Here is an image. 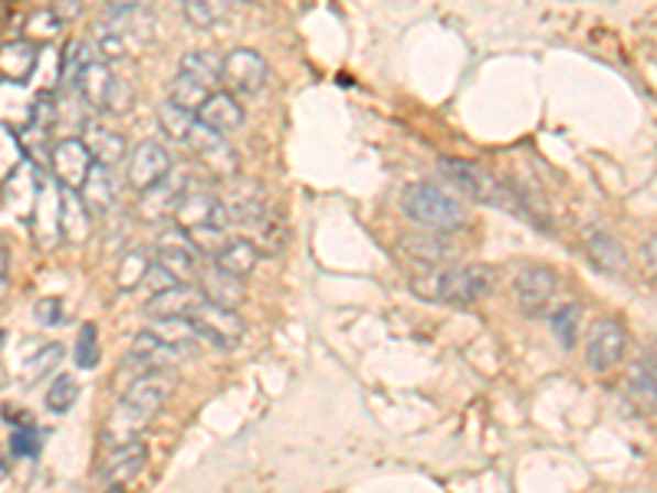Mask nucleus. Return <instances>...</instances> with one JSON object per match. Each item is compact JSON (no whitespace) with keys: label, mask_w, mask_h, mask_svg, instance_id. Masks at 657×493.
Masks as SVG:
<instances>
[{"label":"nucleus","mask_w":657,"mask_h":493,"mask_svg":"<svg viewBox=\"0 0 657 493\" xmlns=\"http://www.w3.org/2000/svg\"><path fill=\"white\" fill-rule=\"evenodd\" d=\"M233 3L230 0H182V13L191 26L198 30H215L230 17Z\"/></svg>","instance_id":"473e14b6"},{"label":"nucleus","mask_w":657,"mask_h":493,"mask_svg":"<svg viewBox=\"0 0 657 493\" xmlns=\"http://www.w3.org/2000/svg\"><path fill=\"white\" fill-rule=\"evenodd\" d=\"M26 162V152H23V142H20V132L7 122H0V182Z\"/></svg>","instance_id":"58836bf2"},{"label":"nucleus","mask_w":657,"mask_h":493,"mask_svg":"<svg viewBox=\"0 0 657 493\" xmlns=\"http://www.w3.org/2000/svg\"><path fill=\"white\" fill-rule=\"evenodd\" d=\"M109 172H112V168L92 162V168H89V175H86V182H83V188H79L86 208H89L96 218H99V215H109V211L116 208V178H112Z\"/></svg>","instance_id":"a878e982"},{"label":"nucleus","mask_w":657,"mask_h":493,"mask_svg":"<svg viewBox=\"0 0 657 493\" xmlns=\"http://www.w3.org/2000/svg\"><path fill=\"white\" fill-rule=\"evenodd\" d=\"M79 398V382L73 375H56L50 385H46V395H43V405L46 412L53 415H66Z\"/></svg>","instance_id":"c9c22d12"},{"label":"nucleus","mask_w":657,"mask_h":493,"mask_svg":"<svg viewBox=\"0 0 657 493\" xmlns=\"http://www.w3.org/2000/svg\"><path fill=\"white\" fill-rule=\"evenodd\" d=\"M59 359H63V346H56V342H50V346H43L33 359H30V369H26V385H36L40 379H46L56 365H59Z\"/></svg>","instance_id":"37998d69"},{"label":"nucleus","mask_w":657,"mask_h":493,"mask_svg":"<svg viewBox=\"0 0 657 493\" xmlns=\"http://www.w3.org/2000/svg\"><path fill=\"white\" fill-rule=\"evenodd\" d=\"M7 263H10V250L0 241V273H7Z\"/></svg>","instance_id":"5fc2aeb1"},{"label":"nucleus","mask_w":657,"mask_h":493,"mask_svg":"<svg viewBox=\"0 0 657 493\" xmlns=\"http://www.w3.org/2000/svg\"><path fill=\"white\" fill-rule=\"evenodd\" d=\"M152 332H158L165 342H172L175 349H188L195 339H198V329H195V322H191V316H165V319H152V326H149Z\"/></svg>","instance_id":"72a5a7b5"},{"label":"nucleus","mask_w":657,"mask_h":493,"mask_svg":"<svg viewBox=\"0 0 657 493\" xmlns=\"http://www.w3.org/2000/svg\"><path fill=\"white\" fill-rule=\"evenodd\" d=\"M99 329L92 322H86L76 336V349H73V359L79 369H96L99 365Z\"/></svg>","instance_id":"79ce46f5"},{"label":"nucleus","mask_w":657,"mask_h":493,"mask_svg":"<svg viewBox=\"0 0 657 493\" xmlns=\"http://www.w3.org/2000/svg\"><path fill=\"white\" fill-rule=\"evenodd\" d=\"M145 464H149V448H145L142 438L116 445L112 454L106 458V464L99 468V484L102 487H125L145 471Z\"/></svg>","instance_id":"ddd939ff"},{"label":"nucleus","mask_w":657,"mask_h":493,"mask_svg":"<svg viewBox=\"0 0 657 493\" xmlns=\"http://www.w3.org/2000/svg\"><path fill=\"white\" fill-rule=\"evenodd\" d=\"M188 188H191V175L185 168H172L158 185H152L149 191H142V205H139L142 218L155 221V224L172 221L175 211H178V201H182V195Z\"/></svg>","instance_id":"1a4fd4ad"},{"label":"nucleus","mask_w":657,"mask_h":493,"mask_svg":"<svg viewBox=\"0 0 657 493\" xmlns=\"http://www.w3.org/2000/svg\"><path fill=\"white\" fill-rule=\"evenodd\" d=\"M172 388H175V375L168 369H149L125 388L122 402H129L132 408H139L149 418H155L158 408L165 405V398L172 395Z\"/></svg>","instance_id":"dca6fc26"},{"label":"nucleus","mask_w":657,"mask_h":493,"mask_svg":"<svg viewBox=\"0 0 657 493\" xmlns=\"http://www.w3.org/2000/svg\"><path fill=\"white\" fill-rule=\"evenodd\" d=\"M152 263H155V253H152V250H142V246L125 250L122 260H119V266H116V286H119L122 293L139 289V286L145 283V273H149Z\"/></svg>","instance_id":"7c9ffc66"},{"label":"nucleus","mask_w":657,"mask_h":493,"mask_svg":"<svg viewBox=\"0 0 657 493\" xmlns=\"http://www.w3.org/2000/svg\"><path fill=\"white\" fill-rule=\"evenodd\" d=\"M549 326H552V332H556L559 346L572 349V346H576V329H579V306H576V303L559 306V309L549 316Z\"/></svg>","instance_id":"a19ab883"},{"label":"nucleus","mask_w":657,"mask_h":493,"mask_svg":"<svg viewBox=\"0 0 657 493\" xmlns=\"http://www.w3.org/2000/svg\"><path fill=\"white\" fill-rule=\"evenodd\" d=\"M266 79H270V63L256 50L240 46L223 56V83L230 86V92L253 96L266 86Z\"/></svg>","instance_id":"6e6552de"},{"label":"nucleus","mask_w":657,"mask_h":493,"mask_svg":"<svg viewBox=\"0 0 657 493\" xmlns=\"http://www.w3.org/2000/svg\"><path fill=\"white\" fill-rule=\"evenodd\" d=\"M556 289H559V276H556V270H549V266H543V263L523 266V270L516 273V283H513L516 306H519V313H526V316H539V313L552 303Z\"/></svg>","instance_id":"0eeeda50"},{"label":"nucleus","mask_w":657,"mask_h":493,"mask_svg":"<svg viewBox=\"0 0 657 493\" xmlns=\"http://www.w3.org/2000/svg\"><path fill=\"white\" fill-rule=\"evenodd\" d=\"M175 224L178 228H198V224H218L230 231V215L223 208V201L215 198L211 191H201V188H188L178 201V211H175Z\"/></svg>","instance_id":"2eb2a0df"},{"label":"nucleus","mask_w":657,"mask_h":493,"mask_svg":"<svg viewBox=\"0 0 657 493\" xmlns=\"http://www.w3.org/2000/svg\"><path fill=\"white\" fill-rule=\"evenodd\" d=\"M59 30H63V17H59L56 10H33V13L26 17V23H23L26 40H30V43H36V46H43V43L56 40V36H59Z\"/></svg>","instance_id":"e433bc0d"},{"label":"nucleus","mask_w":657,"mask_h":493,"mask_svg":"<svg viewBox=\"0 0 657 493\" xmlns=\"http://www.w3.org/2000/svg\"><path fill=\"white\" fill-rule=\"evenodd\" d=\"M440 175L473 205H490L503 211H516V195L496 175H490L483 165L467 162V158H440Z\"/></svg>","instance_id":"7ed1b4c3"},{"label":"nucleus","mask_w":657,"mask_h":493,"mask_svg":"<svg viewBox=\"0 0 657 493\" xmlns=\"http://www.w3.org/2000/svg\"><path fill=\"white\" fill-rule=\"evenodd\" d=\"M178 69H182L185 76L205 83L211 92L223 83V59H220L218 53H211V50H188V53L182 56Z\"/></svg>","instance_id":"c756f323"},{"label":"nucleus","mask_w":657,"mask_h":493,"mask_svg":"<svg viewBox=\"0 0 657 493\" xmlns=\"http://www.w3.org/2000/svg\"><path fill=\"white\" fill-rule=\"evenodd\" d=\"M642 256H645V270H648V276L657 283V238H648V241H645Z\"/></svg>","instance_id":"3c124183"},{"label":"nucleus","mask_w":657,"mask_h":493,"mask_svg":"<svg viewBox=\"0 0 657 493\" xmlns=\"http://www.w3.org/2000/svg\"><path fill=\"white\" fill-rule=\"evenodd\" d=\"M112 69H109V63L99 56H92L86 66H83V73H79V79H76V96L83 99V106H89V109H102L106 106V96H109V86H112Z\"/></svg>","instance_id":"393cba45"},{"label":"nucleus","mask_w":657,"mask_h":493,"mask_svg":"<svg viewBox=\"0 0 657 493\" xmlns=\"http://www.w3.org/2000/svg\"><path fill=\"white\" fill-rule=\"evenodd\" d=\"M172 155L162 142L145 139L129 152V185L135 191H149L152 185H158L168 172H172Z\"/></svg>","instance_id":"9d476101"},{"label":"nucleus","mask_w":657,"mask_h":493,"mask_svg":"<svg viewBox=\"0 0 657 493\" xmlns=\"http://www.w3.org/2000/svg\"><path fill=\"white\" fill-rule=\"evenodd\" d=\"M490 280H493V270L490 266H480V263H463V266H421L408 286L418 299L425 303H444V306H470L477 303L480 296H486L490 289Z\"/></svg>","instance_id":"f257e3e1"},{"label":"nucleus","mask_w":657,"mask_h":493,"mask_svg":"<svg viewBox=\"0 0 657 493\" xmlns=\"http://www.w3.org/2000/svg\"><path fill=\"white\" fill-rule=\"evenodd\" d=\"M243 106L233 99V92H223V89H215L208 99H205V106L198 109V122L201 125H208V129H215L220 135H230V132H237L240 125H243Z\"/></svg>","instance_id":"aec40b11"},{"label":"nucleus","mask_w":657,"mask_h":493,"mask_svg":"<svg viewBox=\"0 0 657 493\" xmlns=\"http://www.w3.org/2000/svg\"><path fill=\"white\" fill-rule=\"evenodd\" d=\"M195 122H198V116H195L191 109L172 102V99H165V102L158 106V129H162V135H165L168 142H188Z\"/></svg>","instance_id":"2f4dec72"},{"label":"nucleus","mask_w":657,"mask_h":493,"mask_svg":"<svg viewBox=\"0 0 657 493\" xmlns=\"http://www.w3.org/2000/svg\"><path fill=\"white\" fill-rule=\"evenodd\" d=\"M191 322L198 329V339L218 346V349H233L240 339H243V319L237 316V309H227L220 303L205 299L195 313H191Z\"/></svg>","instance_id":"423d86ee"},{"label":"nucleus","mask_w":657,"mask_h":493,"mask_svg":"<svg viewBox=\"0 0 657 493\" xmlns=\"http://www.w3.org/2000/svg\"><path fill=\"white\" fill-rule=\"evenodd\" d=\"M83 142H86V149H89V155H92V162H99V165H106V168H116V165H122L125 158H129V142H125V135L122 132H116V129H106V125H86V132H83Z\"/></svg>","instance_id":"5701e85b"},{"label":"nucleus","mask_w":657,"mask_h":493,"mask_svg":"<svg viewBox=\"0 0 657 493\" xmlns=\"http://www.w3.org/2000/svg\"><path fill=\"white\" fill-rule=\"evenodd\" d=\"M582 241H585V256H589V263H592V266H599L602 273L618 276V273H625V270H628L625 246L618 244L609 231H602V228H589Z\"/></svg>","instance_id":"b1692460"},{"label":"nucleus","mask_w":657,"mask_h":493,"mask_svg":"<svg viewBox=\"0 0 657 493\" xmlns=\"http://www.w3.org/2000/svg\"><path fill=\"white\" fill-rule=\"evenodd\" d=\"M632 392L638 395V402L642 405H648V408H657V375L651 369H638L635 375H632Z\"/></svg>","instance_id":"de8ad7c7"},{"label":"nucleus","mask_w":657,"mask_h":493,"mask_svg":"<svg viewBox=\"0 0 657 493\" xmlns=\"http://www.w3.org/2000/svg\"><path fill=\"white\" fill-rule=\"evenodd\" d=\"M402 253H405L412 263H418V266H440V263H447V260L457 256V246L450 244V241H444L438 231H431V234L405 238V241H402Z\"/></svg>","instance_id":"bb28decb"},{"label":"nucleus","mask_w":657,"mask_h":493,"mask_svg":"<svg viewBox=\"0 0 657 493\" xmlns=\"http://www.w3.org/2000/svg\"><path fill=\"white\" fill-rule=\"evenodd\" d=\"M40 448H43V438H40V431H36V428H30V425L13 428V438H10V451H13V458H36V454H40Z\"/></svg>","instance_id":"49530a36"},{"label":"nucleus","mask_w":657,"mask_h":493,"mask_svg":"<svg viewBox=\"0 0 657 493\" xmlns=\"http://www.w3.org/2000/svg\"><path fill=\"white\" fill-rule=\"evenodd\" d=\"M625 349H628V332L618 319H599L592 326V336H589V346H585V365L599 375L612 372L622 365L625 359Z\"/></svg>","instance_id":"39448f33"},{"label":"nucleus","mask_w":657,"mask_h":493,"mask_svg":"<svg viewBox=\"0 0 657 493\" xmlns=\"http://www.w3.org/2000/svg\"><path fill=\"white\" fill-rule=\"evenodd\" d=\"M198 286H201V293H205V299H211V303H220V306H227V309H237L243 299H247V286H243V276H237V273H230V270H223V266H205L201 273H198Z\"/></svg>","instance_id":"6ab92c4d"},{"label":"nucleus","mask_w":657,"mask_h":493,"mask_svg":"<svg viewBox=\"0 0 657 493\" xmlns=\"http://www.w3.org/2000/svg\"><path fill=\"white\" fill-rule=\"evenodd\" d=\"M152 0H109V13H125V10H145Z\"/></svg>","instance_id":"603ef678"},{"label":"nucleus","mask_w":657,"mask_h":493,"mask_svg":"<svg viewBox=\"0 0 657 493\" xmlns=\"http://www.w3.org/2000/svg\"><path fill=\"white\" fill-rule=\"evenodd\" d=\"M33 316H36L43 326H53V322L63 319V303H59V299H40V303L33 306Z\"/></svg>","instance_id":"8fccbe9b"},{"label":"nucleus","mask_w":657,"mask_h":493,"mask_svg":"<svg viewBox=\"0 0 657 493\" xmlns=\"http://www.w3.org/2000/svg\"><path fill=\"white\" fill-rule=\"evenodd\" d=\"M205 303V293L198 283H178L172 289H162L149 299L145 313L152 319H165V316H191L198 306Z\"/></svg>","instance_id":"a211bd4d"},{"label":"nucleus","mask_w":657,"mask_h":493,"mask_svg":"<svg viewBox=\"0 0 657 493\" xmlns=\"http://www.w3.org/2000/svg\"><path fill=\"white\" fill-rule=\"evenodd\" d=\"M260 246L253 244V238H227L223 246L215 253V263L237 273V276H250L260 263Z\"/></svg>","instance_id":"c85d7f7f"},{"label":"nucleus","mask_w":657,"mask_h":493,"mask_svg":"<svg viewBox=\"0 0 657 493\" xmlns=\"http://www.w3.org/2000/svg\"><path fill=\"white\" fill-rule=\"evenodd\" d=\"M211 96V89L205 86V83H198V79H191V76H185L182 69L175 73V79H172V86H168V99L172 102H178V106H185V109H191L195 116H198V109L205 106V99Z\"/></svg>","instance_id":"f704fd0d"},{"label":"nucleus","mask_w":657,"mask_h":493,"mask_svg":"<svg viewBox=\"0 0 657 493\" xmlns=\"http://www.w3.org/2000/svg\"><path fill=\"white\" fill-rule=\"evenodd\" d=\"M132 106H135V89H132V83H129V79H122V76H116V79H112V86H109V96H106L102 112L125 116Z\"/></svg>","instance_id":"c03bdc74"},{"label":"nucleus","mask_w":657,"mask_h":493,"mask_svg":"<svg viewBox=\"0 0 657 493\" xmlns=\"http://www.w3.org/2000/svg\"><path fill=\"white\" fill-rule=\"evenodd\" d=\"M96 53H99L106 63L122 59V56L129 53V40L122 36V30H119L112 20L99 23V30H96Z\"/></svg>","instance_id":"ea45409f"},{"label":"nucleus","mask_w":657,"mask_h":493,"mask_svg":"<svg viewBox=\"0 0 657 493\" xmlns=\"http://www.w3.org/2000/svg\"><path fill=\"white\" fill-rule=\"evenodd\" d=\"M7 296H10V280H7V273H0V306H3Z\"/></svg>","instance_id":"864d4df0"},{"label":"nucleus","mask_w":657,"mask_h":493,"mask_svg":"<svg viewBox=\"0 0 657 493\" xmlns=\"http://www.w3.org/2000/svg\"><path fill=\"white\" fill-rule=\"evenodd\" d=\"M178 283H182V280H178V276H175L168 266H162V263L155 260V263L149 266V273H145V283H142V286H145V289L155 296V293H162V289H172V286H178Z\"/></svg>","instance_id":"09e8293b"},{"label":"nucleus","mask_w":657,"mask_h":493,"mask_svg":"<svg viewBox=\"0 0 657 493\" xmlns=\"http://www.w3.org/2000/svg\"><path fill=\"white\" fill-rule=\"evenodd\" d=\"M89 168H92V155H89V149H86L83 139H63V142L53 145V152H50V175H53L56 185L79 191L83 182H86V175H89Z\"/></svg>","instance_id":"9b49d317"},{"label":"nucleus","mask_w":657,"mask_h":493,"mask_svg":"<svg viewBox=\"0 0 657 493\" xmlns=\"http://www.w3.org/2000/svg\"><path fill=\"white\" fill-rule=\"evenodd\" d=\"M178 355H182V349H175L172 342H165L152 329L139 332L135 342H132V349H129V362L135 369H142V372H149V369H172Z\"/></svg>","instance_id":"412c9836"},{"label":"nucleus","mask_w":657,"mask_h":493,"mask_svg":"<svg viewBox=\"0 0 657 493\" xmlns=\"http://www.w3.org/2000/svg\"><path fill=\"white\" fill-rule=\"evenodd\" d=\"M92 59V50L83 40H73L59 59V89H76V79L83 73V66Z\"/></svg>","instance_id":"4c0bfd02"},{"label":"nucleus","mask_w":657,"mask_h":493,"mask_svg":"<svg viewBox=\"0 0 657 493\" xmlns=\"http://www.w3.org/2000/svg\"><path fill=\"white\" fill-rule=\"evenodd\" d=\"M185 145L191 149V155H195L215 178H233V175H240V158H237V152L230 149L227 135H220L215 129L195 122V129H191V135H188Z\"/></svg>","instance_id":"20e7f679"},{"label":"nucleus","mask_w":657,"mask_h":493,"mask_svg":"<svg viewBox=\"0 0 657 493\" xmlns=\"http://www.w3.org/2000/svg\"><path fill=\"white\" fill-rule=\"evenodd\" d=\"M36 59H40V50H36V43H30L26 36H23V40H13V43H3V50H0V73H3L10 83H23V79L33 76Z\"/></svg>","instance_id":"cd10ccee"},{"label":"nucleus","mask_w":657,"mask_h":493,"mask_svg":"<svg viewBox=\"0 0 657 493\" xmlns=\"http://www.w3.org/2000/svg\"><path fill=\"white\" fill-rule=\"evenodd\" d=\"M227 215H230V228H260L270 218V205H266V191L256 182H237L227 198H220Z\"/></svg>","instance_id":"f8f14e48"},{"label":"nucleus","mask_w":657,"mask_h":493,"mask_svg":"<svg viewBox=\"0 0 657 493\" xmlns=\"http://www.w3.org/2000/svg\"><path fill=\"white\" fill-rule=\"evenodd\" d=\"M402 211H405L415 224H421V228H428V231H438V234L460 231V228L470 221L463 201L453 198V195H447L444 188L431 185V182H415V185H408V188L402 191Z\"/></svg>","instance_id":"f03ea898"},{"label":"nucleus","mask_w":657,"mask_h":493,"mask_svg":"<svg viewBox=\"0 0 657 493\" xmlns=\"http://www.w3.org/2000/svg\"><path fill=\"white\" fill-rule=\"evenodd\" d=\"M33 218H36V241L56 244L59 238V185H53L46 175H40V188L33 198Z\"/></svg>","instance_id":"4be33fe9"},{"label":"nucleus","mask_w":657,"mask_h":493,"mask_svg":"<svg viewBox=\"0 0 657 493\" xmlns=\"http://www.w3.org/2000/svg\"><path fill=\"white\" fill-rule=\"evenodd\" d=\"M188 238L201 250V256H215L230 234H227V228H218V224H198V228H188Z\"/></svg>","instance_id":"a18cd8bd"},{"label":"nucleus","mask_w":657,"mask_h":493,"mask_svg":"<svg viewBox=\"0 0 657 493\" xmlns=\"http://www.w3.org/2000/svg\"><path fill=\"white\" fill-rule=\"evenodd\" d=\"M92 211L86 208L83 195L76 188L59 185V238L66 244H86L92 234Z\"/></svg>","instance_id":"f3484780"},{"label":"nucleus","mask_w":657,"mask_h":493,"mask_svg":"<svg viewBox=\"0 0 657 493\" xmlns=\"http://www.w3.org/2000/svg\"><path fill=\"white\" fill-rule=\"evenodd\" d=\"M155 260L162 266H168L182 283H191L198 276V263H201V250L195 246V241L188 238L185 228L178 231H165L158 238V246H155Z\"/></svg>","instance_id":"4468645a"}]
</instances>
